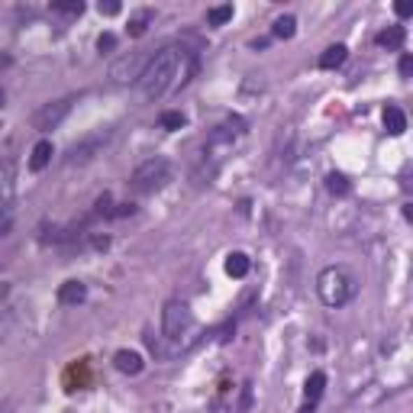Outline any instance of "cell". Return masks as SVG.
Returning a JSON list of instances; mask_svg holds the SVG:
<instances>
[{"label":"cell","mask_w":413,"mask_h":413,"mask_svg":"<svg viewBox=\"0 0 413 413\" xmlns=\"http://www.w3.org/2000/svg\"><path fill=\"white\" fill-rule=\"evenodd\" d=\"M181 61H184V49L165 45V49L155 52L152 59H149V65H145L143 78H139V87H143L145 101H159V97L168 94V87L175 85V78H177Z\"/></svg>","instance_id":"1"},{"label":"cell","mask_w":413,"mask_h":413,"mask_svg":"<svg viewBox=\"0 0 413 413\" xmlns=\"http://www.w3.org/2000/svg\"><path fill=\"white\" fill-rule=\"evenodd\" d=\"M317 294L326 307H346L355 294H358V281L349 268L342 265H333V268H323L320 278H317Z\"/></svg>","instance_id":"2"},{"label":"cell","mask_w":413,"mask_h":413,"mask_svg":"<svg viewBox=\"0 0 413 413\" xmlns=\"http://www.w3.org/2000/svg\"><path fill=\"white\" fill-rule=\"evenodd\" d=\"M168 177H171L168 161L165 159H149L129 175V187H133V194H155L159 187L168 184Z\"/></svg>","instance_id":"3"},{"label":"cell","mask_w":413,"mask_h":413,"mask_svg":"<svg viewBox=\"0 0 413 413\" xmlns=\"http://www.w3.org/2000/svg\"><path fill=\"white\" fill-rule=\"evenodd\" d=\"M194 329V313L184 300H168L165 310H161V336L168 342H181Z\"/></svg>","instance_id":"4"},{"label":"cell","mask_w":413,"mask_h":413,"mask_svg":"<svg viewBox=\"0 0 413 413\" xmlns=\"http://www.w3.org/2000/svg\"><path fill=\"white\" fill-rule=\"evenodd\" d=\"M110 129H97V133H91L87 139H81V143H75L71 149H68L65 161L68 165H87V161H94L97 155H101V149L110 143Z\"/></svg>","instance_id":"5"},{"label":"cell","mask_w":413,"mask_h":413,"mask_svg":"<svg viewBox=\"0 0 413 413\" xmlns=\"http://www.w3.org/2000/svg\"><path fill=\"white\" fill-rule=\"evenodd\" d=\"M145 65H149V59H145L143 52H129V55H119V59L113 61L110 78H113L117 85H129V81H139V78H143Z\"/></svg>","instance_id":"6"},{"label":"cell","mask_w":413,"mask_h":413,"mask_svg":"<svg viewBox=\"0 0 413 413\" xmlns=\"http://www.w3.org/2000/svg\"><path fill=\"white\" fill-rule=\"evenodd\" d=\"M71 97H65V101H55V103H45L43 110H36L33 117V126L39 129V133H49V129H55L61 123V119L68 117V110H71Z\"/></svg>","instance_id":"7"},{"label":"cell","mask_w":413,"mask_h":413,"mask_svg":"<svg viewBox=\"0 0 413 413\" xmlns=\"http://www.w3.org/2000/svg\"><path fill=\"white\" fill-rule=\"evenodd\" d=\"M113 365H117V371H123V375H139V371L145 368L143 355L133 352V349H119V352L113 355Z\"/></svg>","instance_id":"8"},{"label":"cell","mask_w":413,"mask_h":413,"mask_svg":"<svg viewBox=\"0 0 413 413\" xmlns=\"http://www.w3.org/2000/svg\"><path fill=\"white\" fill-rule=\"evenodd\" d=\"M85 297H87V287L81 284V281H65V284L59 287V304H65V307L85 304Z\"/></svg>","instance_id":"9"},{"label":"cell","mask_w":413,"mask_h":413,"mask_svg":"<svg viewBox=\"0 0 413 413\" xmlns=\"http://www.w3.org/2000/svg\"><path fill=\"white\" fill-rule=\"evenodd\" d=\"M346 59H349V49L342 43H336V45H329V49L320 55V68H323V71H333V68H339Z\"/></svg>","instance_id":"10"},{"label":"cell","mask_w":413,"mask_h":413,"mask_svg":"<svg viewBox=\"0 0 413 413\" xmlns=\"http://www.w3.org/2000/svg\"><path fill=\"white\" fill-rule=\"evenodd\" d=\"M404 39H407L404 26H388V29H384V33H378V39H375V43H378L381 49L394 52V49H400V45H404Z\"/></svg>","instance_id":"11"},{"label":"cell","mask_w":413,"mask_h":413,"mask_svg":"<svg viewBox=\"0 0 413 413\" xmlns=\"http://www.w3.org/2000/svg\"><path fill=\"white\" fill-rule=\"evenodd\" d=\"M249 268H252V261H249L245 252H229L226 255V275L229 278H245Z\"/></svg>","instance_id":"12"},{"label":"cell","mask_w":413,"mask_h":413,"mask_svg":"<svg viewBox=\"0 0 413 413\" xmlns=\"http://www.w3.org/2000/svg\"><path fill=\"white\" fill-rule=\"evenodd\" d=\"M384 129H388L391 136H404L407 129V117L400 107H384Z\"/></svg>","instance_id":"13"},{"label":"cell","mask_w":413,"mask_h":413,"mask_svg":"<svg viewBox=\"0 0 413 413\" xmlns=\"http://www.w3.org/2000/svg\"><path fill=\"white\" fill-rule=\"evenodd\" d=\"M49 161H52V143H49V139H43V143H36V145H33V155H29V168H33V171H43Z\"/></svg>","instance_id":"14"},{"label":"cell","mask_w":413,"mask_h":413,"mask_svg":"<svg viewBox=\"0 0 413 413\" xmlns=\"http://www.w3.org/2000/svg\"><path fill=\"white\" fill-rule=\"evenodd\" d=\"M323 391H326V375H323V371H313L310 378H307V388H304L307 404H317L323 397Z\"/></svg>","instance_id":"15"},{"label":"cell","mask_w":413,"mask_h":413,"mask_svg":"<svg viewBox=\"0 0 413 413\" xmlns=\"http://www.w3.org/2000/svg\"><path fill=\"white\" fill-rule=\"evenodd\" d=\"M326 187H329V194H336V197H346L349 191H352V184H349V177H346V175H339V171L326 175Z\"/></svg>","instance_id":"16"},{"label":"cell","mask_w":413,"mask_h":413,"mask_svg":"<svg viewBox=\"0 0 413 413\" xmlns=\"http://www.w3.org/2000/svg\"><path fill=\"white\" fill-rule=\"evenodd\" d=\"M271 33L278 36V39H291V36L297 33V20L287 13V17H278L275 20V26H271Z\"/></svg>","instance_id":"17"},{"label":"cell","mask_w":413,"mask_h":413,"mask_svg":"<svg viewBox=\"0 0 413 413\" xmlns=\"http://www.w3.org/2000/svg\"><path fill=\"white\" fill-rule=\"evenodd\" d=\"M233 20V3H223V7L207 10V26H223Z\"/></svg>","instance_id":"18"},{"label":"cell","mask_w":413,"mask_h":413,"mask_svg":"<svg viewBox=\"0 0 413 413\" xmlns=\"http://www.w3.org/2000/svg\"><path fill=\"white\" fill-rule=\"evenodd\" d=\"M149 20H152V10H143V13H136V17L129 20V36H133V39H139V36L145 33Z\"/></svg>","instance_id":"19"},{"label":"cell","mask_w":413,"mask_h":413,"mask_svg":"<svg viewBox=\"0 0 413 413\" xmlns=\"http://www.w3.org/2000/svg\"><path fill=\"white\" fill-rule=\"evenodd\" d=\"M159 123H161L165 129H181V126H184V117H181L177 110H168V113H161Z\"/></svg>","instance_id":"20"},{"label":"cell","mask_w":413,"mask_h":413,"mask_svg":"<svg viewBox=\"0 0 413 413\" xmlns=\"http://www.w3.org/2000/svg\"><path fill=\"white\" fill-rule=\"evenodd\" d=\"M52 10H55V13H81L85 3H81V0H68V3H52Z\"/></svg>","instance_id":"21"},{"label":"cell","mask_w":413,"mask_h":413,"mask_svg":"<svg viewBox=\"0 0 413 413\" xmlns=\"http://www.w3.org/2000/svg\"><path fill=\"white\" fill-rule=\"evenodd\" d=\"M10 223H13V213H10V207H3V203H0V239L10 233Z\"/></svg>","instance_id":"22"},{"label":"cell","mask_w":413,"mask_h":413,"mask_svg":"<svg viewBox=\"0 0 413 413\" xmlns=\"http://www.w3.org/2000/svg\"><path fill=\"white\" fill-rule=\"evenodd\" d=\"M97 49H101V52H113V49H117V36H113V33H103L101 39H97Z\"/></svg>","instance_id":"23"},{"label":"cell","mask_w":413,"mask_h":413,"mask_svg":"<svg viewBox=\"0 0 413 413\" xmlns=\"http://www.w3.org/2000/svg\"><path fill=\"white\" fill-rule=\"evenodd\" d=\"M10 323H13V313H10V310H3V313H0V342H3V336H7Z\"/></svg>","instance_id":"24"},{"label":"cell","mask_w":413,"mask_h":413,"mask_svg":"<svg viewBox=\"0 0 413 413\" xmlns=\"http://www.w3.org/2000/svg\"><path fill=\"white\" fill-rule=\"evenodd\" d=\"M97 10H101L103 17H117V13H119V10H123V7H119V3H101V7H97Z\"/></svg>","instance_id":"25"},{"label":"cell","mask_w":413,"mask_h":413,"mask_svg":"<svg viewBox=\"0 0 413 413\" xmlns=\"http://www.w3.org/2000/svg\"><path fill=\"white\" fill-rule=\"evenodd\" d=\"M410 71H413V59L404 55V59H400V78H410Z\"/></svg>","instance_id":"26"},{"label":"cell","mask_w":413,"mask_h":413,"mask_svg":"<svg viewBox=\"0 0 413 413\" xmlns=\"http://www.w3.org/2000/svg\"><path fill=\"white\" fill-rule=\"evenodd\" d=\"M133 213V203H117V210L110 213V217H129Z\"/></svg>","instance_id":"27"},{"label":"cell","mask_w":413,"mask_h":413,"mask_svg":"<svg viewBox=\"0 0 413 413\" xmlns=\"http://www.w3.org/2000/svg\"><path fill=\"white\" fill-rule=\"evenodd\" d=\"M394 10H397V17H404V20H407V17H410V7H404V3H397V7H394Z\"/></svg>","instance_id":"28"},{"label":"cell","mask_w":413,"mask_h":413,"mask_svg":"<svg viewBox=\"0 0 413 413\" xmlns=\"http://www.w3.org/2000/svg\"><path fill=\"white\" fill-rule=\"evenodd\" d=\"M0 413H13V400H0Z\"/></svg>","instance_id":"29"},{"label":"cell","mask_w":413,"mask_h":413,"mask_svg":"<svg viewBox=\"0 0 413 413\" xmlns=\"http://www.w3.org/2000/svg\"><path fill=\"white\" fill-rule=\"evenodd\" d=\"M10 65V59H7V55H3V59H0V68H7Z\"/></svg>","instance_id":"30"},{"label":"cell","mask_w":413,"mask_h":413,"mask_svg":"<svg viewBox=\"0 0 413 413\" xmlns=\"http://www.w3.org/2000/svg\"><path fill=\"white\" fill-rule=\"evenodd\" d=\"M300 413H313V404H307V407H304V410H300Z\"/></svg>","instance_id":"31"}]
</instances>
